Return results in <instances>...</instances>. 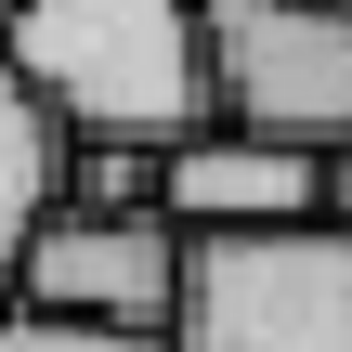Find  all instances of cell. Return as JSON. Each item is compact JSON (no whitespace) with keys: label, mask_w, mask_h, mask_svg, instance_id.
Instances as JSON below:
<instances>
[{"label":"cell","mask_w":352,"mask_h":352,"mask_svg":"<svg viewBox=\"0 0 352 352\" xmlns=\"http://www.w3.org/2000/svg\"><path fill=\"white\" fill-rule=\"evenodd\" d=\"M13 13H26V0H0V39H13Z\"/></svg>","instance_id":"30bf717a"},{"label":"cell","mask_w":352,"mask_h":352,"mask_svg":"<svg viewBox=\"0 0 352 352\" xmlns=\"http://www.w3.org/2000/svg\"><path fill=\"white\" fill-rule=\"evenodd\" d=\"M170 144H65V196L78 209H157Z\"/></svg>","instance_id":"52a82bcc"},{"label":"cell","mask_w":352,"mask_h":352,"mask_svg":"<svg viewBox=\"0 0 352 352\" xmlns=\"http://www.w3.org/2000/svg\"><path fill=\"white\" fill-rule=\"evenodd\" d=\"M327 222H352V144L327 157Z\"/></svg>","instance_id":"9c48e42d"},{"label":"cell","mask_w":352,"mask_h":352,"mask_svg":"<svg viewBox=\"0 0 352 352\" xmlns=\"http://www.w3.org/2000/svg\"><path fill=\"white\" fill-rule=\"evenodd\" d=\"M0 52L65 118V144H196L222 118L209 0H26Z\"/></svg>","instance_id":"6da1fadb"},{"label":"cell","mask_w":352,"mask_h":352,"mask_svg":"<svg viewBox=\"0 0 352 352\" xmlns=\"http://www.w3.org/2000/svg\"><path fill=\"white\" fill-rule=\"evenodd\" d=\"M170 340L183 352H352V222L196 235Z\"/></svg>","instance_id":"7a4b0ae2"},{"label":"cell","mask_w":352,"mask_h":352,"mask_svg":"<svg viewBox=\"0 0 352 352\" xmlns=\"http://www.w3.org/2000/svg\"><path fill=\"white\" fill-rule=\"evenodd\" d=\"M65 209V118L13 78V52H0V300H13V274H26V235Z\"/></svg>","instance_id":"8992f818"},{"label":"cell","mask_w":352,"mask_h":352,"mask_svg":"<svg viewBox=\"0 0 352 352\" xmlns=\"http://www.w3.org/2000/svg\"><path fill=\"white\" fill-rule=\"evenodd\" d=\"M209 78L222 118L287 131V144H352V13L340 0H209Z\"/></svg>","instance_id":"3957f363"},{"label":"cell","mask_w":352,"mask_h":352,"mask_svg":"<svg viewBox=\"0 0 352 352\" xmlns=\"http://www.w3.org/2000/svg\"><path fill=\"white\" fill-rule=\"evenodd\" d=\"M157 209H170L183 235H274V222H327V144H287V131L209 118L196 144H170Z\"/></svg>","instance_id":"5b68a950"},{"label":"cell","mask_w":352,"mask_h":352,"mask_svg":"<svg viewBox=\"0 0 352 352\" xmlns=\"http://www.w3.org/2000/svg\"><path fill=\"white\" fill-rule=\"evenodd\" d=\"M340 13H352V0H340Z\"/></svg>","instance_id":"8fae6325"},{"label":"cell","mask_w":352,"mask_h":352,"mask_svg":"<svg viewBox=\"0 0 352 352\" xmlns=\"http://www.w3.org/2000/svg\"><path fill=\"white\" fill-rule=\"evenodd\" d=\"M183 274H196V235L170 209H52L26 235V274L13 300L26 314H78V327H183Z\"/></svg>","instance_id":"277c9868"},{"label":"cell","mask_w":352,"mask_h":352,"mask_svg":"<svg viewBox=\"0 0 352 352\" xmlns=\"http://www.w3.org/2000/svg\"><path fill=\"white\" fill-rule=\"evenodd\" d=\"M0 352H183V340H170V327H78V314L0 300Z\"/></svg>","instance_id":"ba28073f"}]
</instances>
